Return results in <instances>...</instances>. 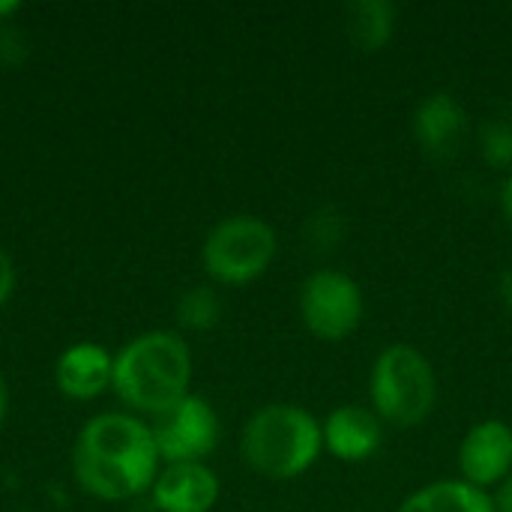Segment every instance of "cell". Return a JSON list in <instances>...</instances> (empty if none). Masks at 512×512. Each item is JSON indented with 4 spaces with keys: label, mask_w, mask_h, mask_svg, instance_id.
<instances>
[{
    "label": "cell",
    "mask_w": 512,
    "mask_h": 512,
    "mask_svg": "<svg viewBox=\"0 0 512 512\" xmlns=\"http://www.w3.org/2000/svg\"><path fill=\"white\" fill-rule=\"evenodd\" d=\"M159 450L135 414L108 411L87 420L72 447V474L78 486L102 501H129L153 489L159 477Z\"/></svg>",
    "instance_id": "cell-1"
},
{
    "label": "cell",
    "mask_w": 512,
    "mask_h": 512,
    "mask_svg": "<svg viewBox=\"0 0 512 512\" xmlns=\"http://www.w3.org/2000/svg\"><path fill=\"white\" fill-rule=\"evenodd\" d=\"M192 351L183 336L150 330L123 345L114 357L111 390L138 414H162L189 396Z\"/></svg>",
    "instance_id": "cell-2"
},
{
    "label": "cell",
    "mask_w": 512,
    "mask_h": 512,
    "mask_svg": "<svg viewBox=\"0 0 512 512\" xmlns=\"http://www.w3.org/2000/svg\"><path fill=\"white\" fill-rule=\"evenodd\" d=\"M243 462L264 480L288 483L315 468L324 453L321 420L291 402H273L258 408L240 435Z\"/></svg>",
    "instance_id": "cell-3"
},
{
    "label": "cell",
    "mask_w": 512,
    "mask_h": 512,
    "mask_svg": "<svg viewBox=\"0 0 512 512\" xmlns=\"http://www.w3.org/2000/svg\"><path fill=\"white\" fill-rule=\"evenodd\" d=\"M372 411L393 429L426 423L438 405V375L429 357L414 345H387L369 372Z\"/></svg>",
    "instance_id": "cell-4"
},
{
    "label": "cell",
    "mask_w": 512,
    "mask_h": 512,
    "mask_svg": "<svg viewBox=\"0 0 512 512\" xmlns=\"http://www.w3.org/2000/svg\"><path fill=\"white\" fill-rule=\"evenodd\" d=\"M276 252V228L261 216L237 213L210 228L201 246V264L219 285H249L270 270Z\"/></svg>",
    "instance_id": "cell-5"
},
{
    "label": "cell",
    "mask_w": 512,
    "mask_h": 512,
    "mask_svg": "<svg viewBox=\"0 0 512 512\" xmlns=\"http://www.w3.org/2000/svg\"><path fill=\"white\" fill-rule=\"evenodd\" d=\"M300 321L321 342H345L357 333L366 315L360 282L336 267L312 270L300 285Z\"/></svg>",
    "instance_id": "cell-6"
},
{
    "label": "cell",
    "mask_w": 512,
    "mask_h": 512,
    "mask_svg": "<svg viewBox=\"0 0 512 512\" xmlns=\"http://www.w3.org/2000/svg\"><path fill=\"white\" fill-rule=\"evenodd\" d=\"M159 459L165 465L177 462H204L222 438V423L216 408L204 396H183L168 411L156 414L150 423Z\"/></svg>",
    "instance_id": "cell-7"
},
{
    "label": "cell",
    "mask_w": 512,
    "mask_h": 512,
    "mask_svg": "<svg viewBox=\"0 0 512 512\" xmlns=\"http://www.w3.org/2000/svg\"><path fill=\"white\" fill-rule=\"evenodd\" d=\"M459 474L465 483L492 492L512 477V426L507 420H480L459 441Z\"/></svg>",
    "instance_id": "cell-8"
},
{
    "label": "cell",
    "mask_w": 512,
    "mask_h": 512,
    "mask_svg": "<svg viewBox=\"0 0 512 512\" xmlns=\"http://www.w3.org/2000/svg\"><path fill=\"white\" fill-rule=\"evenodd\" d=\"M468 129H471L468 111L450 90H435L423 96L411 117V132L417 147L441 162L453 159L462 150Z\"/></svg>",
    "instance_id": "cell-9"
},
{
    "label": "cell",
    "mask_w": 512,
    "mask_h": 512,
    "mask_svg": "<svg viewBox=\"0 0 512 512\" xmlns=\"http://www.w3.org/2000/svg\"><path fill=\"white\" fill-rule=\"evenodd\" d=\"M324 453L345 465L369 462L384 444V420L366 405H336L324 423Z\"/></svg>",
    "instance_id": "cell-10"
},
{
    "label": "cell",
    "mask_w": 512,
    "mask_h": 512,
    "mask_svg": "<svg viewBox=\"0 0 512 512\" xmlns=\"http://www.w3.org/2000/svg\"><path fill=\"white\" fill-rule=\"evenodd\" d=\"M219 477L204 462L165 465L150 489L159 512H210L219 501Z\"/></svg>",
    "instance_id": "cell-11"
},
{
    "label": "cell",
    "mask_w": 512,
    "mask_h": 512,
    "mask_svg": "<svg viewBox=\"0 0 512 512\" xmlns=\"http://www.w3.org/2000/svg\"><path fill=\"white\" fill-rule=\"evenodd\" d=\"M111 375H114V357L102 345H93V342H78L66 348L54 369L60 393L78 402H87L105 393L111 387Z\"/></svg>",
    "instance_id": "cell-12"
},
{
    "label": "cell",
    "mask_w": 512,
    "mask_h": 512,
    "mask_svg": "<svg viewBox=\"0 0 512 512\" xmlns=\"http://www.w3.org/2000/svg\"><path fill=\"white\" fill-rule=\"evenodd\" d=\"M396 512H498L492 492L459 480H435L411 492Z\"/></svg>",
    "instance_id": "cell-13"
},
{
    "label": "cell",
    "mask_w": 512,
    "mask_h": 512,
    "mask_svg": "<svg viewBox=\"0 0 512 512\" xmlns=\"http://www.w3.org/2000/svg\"><path fill=\"white\" fill-rule=\"evenodd\" d=\"M399 9L390 0H354L345 6V36L363 54H378L396 36Z\"/></svg>",
    "instance_id": "cell-14"
},
{
    "label": "cell",
    "mask_w": 512,
    "mask_h": 512,
    "mask_svg": "<svg viewBox=\"0 0 512 512\" xmlns=\"http://www.w3.org/2000/svg\"><path fill=\"white\" fill-rule=\"evenodd\" d=\"M477 147L489 168L512 171V105H498L477 129Z\"/></svg>",
    "instance_id": "cell-15"
},
{
    "label": "cell",
    "mask_w": 512,
    "mask_h": 512,
    "mask_svg": "<svg viewBox=\"0 0 512 512\" xmlns=\"http://www.w3.org/2000/svg\"><path fill=\"white\" fill-rule=\"evenodd\" d=\"M222 312L225 306L213 285H195L177 300V324L183 330H195V333L213 330L222 321Z\"/></svg>",
    "instance_id": "cell-16"
},
{
    "label": "cell",
    "mask_w": 512,
    "mask_h": 512,
    "mask_svg": "<svg viewBox=\"0 0 512 512\" xmlns=\"http://www.w3.org/2000/svg\"><path fill=\"white\" fill-rule=\"evenodd\" d=\"M348 234V222L345 213L336 207H321L309 216L306 222V243L315 252H333Z\"/></svg>",
    "instance_id": "cell-17"
},
{
    "label": "cell",
    "mask_w": 512,
    "mask_h": 512,
    "mask_svg": "<svg viewBox=\"0 0 512 512\" xmlns=\"http://www.w3.org/2000/svg\"><path fill=\"white\" fill-rule=\"evenodd\" d=\"M27 57V39L9 24H0V60L6 66H18Z\"/></svg>",
    "instance_id": "cell-18"
},
{
    "label": "cell",
    "mask_w": 512,
    "mask_h": 512,
    "mask_svg": "<svg viewBox=\"0 0 512 512\" xmlns=\"http://www.w3.org/2000/svg\"><path fill=\"white\" fill-rule=\"evenodd\" d=\"M12 285H15V267H12V258L6 255V249L0 246V306L9 300Z\"/></svg>",
    "instance_id": "cell-19"
},
{
    "label": "cell",
    "mask_w": 512,
    "mask_h": 512,
    "mask_svg": "<svg viewBox=\"0 0 512 512\" xmlns=\"http://www.w3.org/2000/svg\"><path fill=\"white\" fill-rule=\"evenodd\" d=\"M501 216H504V222H507V228L512 231V171L504 177V183H501Z\"/></svg>",
    "instance_id": "cell-20"
},
{
    "label": "cell",
    "mask_w": 512,
    "mask_h": 512,
    "mask_svg": "<svg viewBox=\"0 0 512 512\" xmlns=\"http://www.w3.org/2000/svg\"><path fill=\"white\" fill-rule=\"evenodd\" d=\"M498 297H501L507 315L512 318V267H507V270L501 273V279H498Z\"/></svg>",
    "instance_id": "cell-21"
},
{
    "label": "cell",
    "mask_w": 512,
    "mask_h": 512,
    "mask_svg": "<svg viewBox=\"0 0 512 512\" xmlns=\"http://www.w3.org/2000/svg\"><path fill=\"white\" fill-rule=\"evenodd\" d=\"M495 507H498V512H512V477L510 480H504L498 489H495Z\"/></svg>",
    "instance_id": "cell-22"
},
{
    "label": "cell",
    "mask_w": 512,
    "mask_h": 512,
    "mask_svg": "<svg viewBox=\"0 0 512 512\" xmlns=\"http://www.w3.org/2000/svg\"><path fill=\"white\" fill-rule=\"evenodd\" d=\"M6 411H9V390H6V378L0 375V426L6 420Z\"/></svg>",
    "instance_id": "cell-23"
},
{
    "label": "cell",
    "mask_w": 512,
    "mask_h": 512,
    "mask_svg": "<svg viewBox=\"0 0 512 512\" xmlns=\"http://www.w3.org/2000/svg\"><path fill=\"white\" fill-rule=\"evenodd\" d=\"M18 9H21V3H15V0H0V24H6V18L15 15Z\"/></svg>",
    "instance_id": "cell-24"
}]
</instances>
